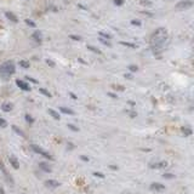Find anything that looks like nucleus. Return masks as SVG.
I'll list each match as a JSON object with an SVG mask.
<instances>
[{
	"mask_svg": "<svg viewBox=\"0 0 194 194\" xmlns=\"http://www.w3.org/2000/svg\"><path fill=\"white\" fill-rule=\"evenodd\" d=\"M31 148L33 149L35 153H38V154H40V155H43V157H44V158H46V159L54 160L52 155H51L49 152H46L45 149L41 148V147H39V146H36V144H31Z\"/></svg>",
	"mask_w": 194,
	"mask_h": 194,
	"instance_id": "nucleus-3",
	"label": "nucleus"
},
{
	"mask_svg": "<svg viewBox=\"0 0 194 194\" xmlns=\"http://www.w3.org/2000/svg\"><path fill=\"white\" fill-rule=\"evenodd\" d=\"M168 39H169V34L165 28L160 27L154 31V33L150 36V49L154 55H158L163 51L165 44L168 43Z\"/></svg>",
	"mask_w": 194,
	"mask_h": 194,
	"instance_id": "nucleus-1",
	"label": "nucleus"
},
{
	"mask_svg": "<svg viewBox=\"0 0 194 194\" xmlns=\"http://www.w3.org/2000/svg\"><path fill=\"white\" fill-rule=\"evenodd\" d=\"M16 72V66L15 62L12 59L5 61L1 66H0V77L4 80H9Z\"/></svg>",
	"mask_w": 194,
	"mask_h": 194,
	"instance_id": "nucleus-2",
	"label": "nucleus"
},
{
	"mask_svg": "<svg viewBox=\"0 0 194 194\" xmlns=\"http://www.w3.org/2000/svg\"><path fill=\"white\" fill-rule=\"evenodd\" d=\"M26 79L27 80H29V81H32V83H34V84H38V80H35V79H33V78H31V77H26Z\"/></svg>",
	"mask_w": 194,
	"mask_h": 194,
	"instance_id": "nucleus-34",
	"label": "nucleus"
},
{
	"mask_svg": "<svg viewBox=\"0 0 194 194\" xmlns=\"http://www.w3.org/2000/svg\"><path fill=\"white\" fill-rule=\"evenodd\" d=\"M24 22H26V24L27 26H29V27H32V28H35L36 27V24H35L32 20H29V18H27V20H24Z\"/></svg>",
	"mask_w": 194,
	"mask_h": 194,
	"instance_id": "nucleus-23",
	"label": "nucleus"
},
{
	"mask_svg": "<svg viewBox=\"0 0 194 194\" xmlns=\"http://www.w3.org/2000/svg\"><path fill=\"white\" fill-rule=\"evenodd\" d=\"M141 4L142 5H152V2L148 1V0H141Z\"/></svg>",
	"mask_w": 194,
	"mask_h": 194,
	"instance_id": "nucleus-35",
	"label": "nucleus"
},
{
	"mask_svg": "<svg viewBox=\"0 0 194 194\" xmlns=\"http://www.w3.org/2000/svg\"><path fill=\"white\" fill-rule=\"evenodd\" d=\"M127 69H129L131 73H135V72H137V70H138V67H137L136 64H130V66L127 67Z\"/></svg>",
	"mask_w": 194,
	"mask_h": 194,
	"instance_id": "nucleus-24",
	"label": "nucleus"
},
{
	"mask_svg": "<svg viewBox=\"0 0 194 194\" xmlns=\"http://www.w3.org/2000/svg\"><path fill=\"white\" fill-rule=\"evenodd\" d=\"M98 34H100V38H103V39H107V40H111V39H112V35L109 34V33L103 32V31H101Z\"/></svg>",
	"mask_w": 194,
	"mask_h": 194,
	"instance_id": "nucleus-19",
	"label": "nucleus"
},
{
	"mask_svg": "<svg viewBox=\"0 0 194 194\" xmlns=\"http://www.w3.org/2000/svg\"><path fill=\"white\" fill-rule=\"evenodd\" d=\"M69 38H70V39H73V40H75V41H80V40H81V36H79V35L70 34L69 35Z\"/></svg>",
	"mask_w": 194,
	"mask_h": 194,
	"instance_id": "nucleus-27",
	"label": "nucleus"
},
{
	"mask_svg": "<svg viewBox=\"0 0 194 194\" xmlns=\"http://www.w3.org/2000/svg\"><path fill=\"white\" fill-rule=\"evenodd\" d=\"M70 96H72V97H73L74 100H77V96H75V95H73V93H70Z\"/></svg>",
	"mask_w": 194,
	"mask_h": 194,
	"instance_id": "nucleus-42",
	"label": "nucleus"
},
{
	"mask_svg": "<svg viewBox=\"0 0 194 194\" xmlns=\"http://www.w3.org/2000/svg\"><path fill=\"white\" fill-rule=\"evenodd\" d=\"M24 119H26V121H27V123H29V124H33V123H34V118H33L32 115L26 114L24 115Z\"/></svg>",
	"mask_w": 194,
	"mask_h": 194,
	"instance_id": "nucleus-21",
	"label": "nucleus"
},
{
	"mask_svg": "<svg viewBox=\"0 0 194 194\" xmlns=\"http://www.w3.org/2000/svg\"><path fill=\"white\" fill-rule=\"evenodd\" d=\"M5 16H6V18L7 20H10V22H13V23H17L18 22V18H17V16L11 11H6L5 12Z\"/></svg>",
	"mask_w": 194,
	"mask_h": 194,
	"instance_id": "nucleus-10",
	"label": "nucleus"
},
{
	"mask_svg": "<svg viewBox=\"0 0 194 194\" xmlns=\"http://www.w3.org/2000/svg\"><path fill=\"white\" fill-rule=\"evenodd\" d=\"M98 40H100V41H101V43H102L103 45L108 46V47H111V46H112V43H111V41H109V40H107V39H103V38H100V39H98Z\"/></svg>",
	"mask_w": 194,
	"mask_h": 194,
	"instance_id": "nucleus-22",
	"label": "nucleus"
},
{
	"mask_svg": "<svg viewBox=\"0 0 194 194\" xmlns=\"http://www.w3.org/2000/svg\"><path fill=\"white\" fill-rule=\"evenodd\" d=\"M131 24L140 27V26H141V21H140V20H132V21H131Z\"/></svg>",
	"mask_w": 194,
	"mask_h": 194,
	"instance_id": "nucleus-31",
	"label": "nucleus"
},
{
	"mask_svg": "<svg viewBox=\"0 0 194 194\" xmlns=\"http://www.w3.org/2000/svg\"><path fill=\"white\" fill-rule=\"evenodd\" d=\"M120 44H121V45L129 46V47H132V49H135V47H136V45H135V44H130V43H125V41H121Z\"/></svg>",
	"mask_w": 194,
	"mask_h": 194,
	"instance_id": "nucleus-30",
	"label": "nucleus"
},
{
	"mask_svg": "<svg viewBox=\"0 0 194 194\" xmlns=\"http://www.w3.org/2000/svg\"><path fill=\"white\" fill-rule=\"evenodd\" d=\"M7 126V121L4 118H0V127H6Z\"/></svg>",
	"mask_w": 194,
	"mask_h": 194,
	"instance_id": "nucleus-26",
	"label": "nucleus"
},
{
	"mask_svg": "<svg viewBox=\"0 0 194 194\" xmlns=\"http://www.w3.org/2000/svg\"><path fill=\"white\" fill-rule=\"evenodd\" d=\"M39 168L43 170L44 172H51L52 171V169H51V166L47 164V163H44V161H41V163H39Z\"/></svg>",
	"mask_w": 194,
	"mask_h": 194,
	"instance_id": "nucleus-13",
	"label": "nucleus"
},
{
	"mask_svg": "<svg viewBox=\"0 0 194 194\" xmlns=\"http://www.w3.org/2000/svg\"><path fill=\"white\" fill-rule=\"evenodd\" d=\"M9 161H10V164H11L12 168L15 170H18L20 169V161H18V159L15 155H9Z\"/></svg>",
	"mask_w": 194,
	"mask_h": 194,
	"instance_id": "nucleus-8",
	"label": "nucleus"
},
{
	"mask_svg": "<svg viewBox=\"0 0 194 194\" xmlns=\"http://www.w3.org/2000/svg\"><path fill=\"white\" fill-rule=\"evenodd\" d=\"M45 186L54 189V188H57L59 186V183H58V181H55V180H47V181H45Z\"/></svg>",
	"mask_w": 194,
	"mask_h": 194,
	"instance_id": "nucleus-12",
	"label": "nucleus"
},
{
	"mask_svg": "<svg viewBox=\"0 0 194 194\" xmlns=\"http://www.w3.org/2000/svg\"><path fill=\"white\" fill-rule=\"evenodd\" d=\"M59 111H61V113H63V114L74 115V112H73L72 109H69V108H67V107H61V108H59Z\"/></svg>",
	"mask_w": 194,
	"mask_h": 194,
	"instance_id": "nucleus-15",
	"label": "nucleus"
},
{
	"mask_svg": "<svg viewBox=\"0 0 194 194\" xmlns=\"http://www.w3.org/2000/svg\"><path fill=\"white\" fill-rule=\"evenodd\" d=\"M166 166H168V163L166 161H158V163L149 164V168L150 169H165Z\"/></svg>",
	"mask_w": 194,
	"mask_h": 194,
	"instance_id": "nucleus-6",
	"label": "nucleus"
},
{
	"mask_svg": "<svg viewBox=\"0 0 194 194\" xmlns=\"http://www.w3.org/2000/svg\"><path fill=\"white\" fill-rule=\"evenodd\" d=\"M68 127L70 129V130H73V131H79V129H78L77 126L72 125V124H68Z\"/></svg>",
	"mask_w": 194,
	"mask_h": 194,
	"instance_id": "nucleus-33",
	"label": "nucleus"
},
{
	"mask_svg": "<svg viewBox=\"0 0 194 194\" xmlns=\"http://www.w3.org/2000/svg\"><path fill=\"white\" fill-rule=\"evenodd\" d=\"M181 131L183 132L184 136H189V135H192V129L188 127V126H183L182 129H181Z\"/></svg>",
	"mask_w": 194,
	"mask_h": 194,
	"instance_id": "nucleus-17",
	"label": "nucleus"
},
{
	"mask_svg": "<svg viewBox=\"0 0 194 194\" xmlns=\"http://www.w3.org/2000/svg\"><path fill=\"white\" fill-rule=\"evenodd\" d=\"M192 6H193V1L192 0H182V1L176 4V9L177 10H187V9L192 7Z\"/></svg>",
	"mask_w": 194,
	"mask_h": 194,
	"instance_id": "nucleus-4",
	"label": "nucleus"
},
{
	"mask_svg": "<svg viewBox=\"0 0 194 194\" xmlns=\"http://www.w3.org/2000/svg\"><path fill=\"white\" fill-rule=\"evenodd\" d=\"M93 175H95V176H97V177H101V178H103V177H104V175H102V173H100V172H95Z\"/></svg>",
	"mask_w": 194,
	"mask_h": 194,
	"instance_id": "nucleus-37",
	"label": "nucleus"
},
{
	"mask_svg": "<svg viewBox=\"0 0 194 194\" xmlns=\"http://www.w3.org/2000/svg\"><path fill=\"white\" fill-rule=\"evenodd\" d=\"M32 38H33V40L36 41L38 44H40V43L43 41V34H41L40 31H35L34 33L32 34Z\"/></svg>",
	"mask_w": 194,
	"mask_h": 194,
	"instance_id": "nucleus-9",
	"label": "nucleus"
},
{
	"mask_svg": "<svg viewBox=\"0 0 194 194\" xmlns=\"http://www.w3.org/2000/svg\"><path fill=\"white\" fill-rule=\"evenodd\" d=\"M16 85H17L21 90H23V91H31V86H29L26 81H23V80L17 79L16 80Z\"/></svg>",
	"mask_w": 194,
	"mask_h": 194,
	"instance_id": "nucleus-5",
	"label": "nucleus"
},
{
	"mask_svg": "<svg viewBox=\"0 0 194 194\" xmlns=\"http://www.w3.org/2000/svg\"><path fill=\"white\" fill-rule=\"evenodd\" d=\"M39 92H40V93H43V95L46 96V97H51V93L47 91L46 89H43V88H41V89H39Z\"/></svg>",
	"mask_w": 194,
	"mask_h": 194,
	"instance_id": "nucleus-25",
	"label": "nucleus"
},
{
	"mask_svg": "<svg viewBox=\"0 0 194 194\" xmlns=\"http://www.w3.org/2000/svg\"><path fill=\"white\" fill-rule=\"evenodd\" d=\"M12 130L17 134V135H20V136H22V137H26V135H24V132H23L22 130L20 129V127H17L16 125H12Z\"/></svg>",
	"mask_w": 194,
	"mask_h": 194,
	"instance_id": "nucleus-18",
	"label": "nucleus"
},
{
	"mask_svg": "<svg viewBox=\"0 0 194 194\" xmlns=\"http://www.w3.org/2000/svg\"><path fill=\"white\" fill-rule=\"evenodd\" d=\"M46 63H47L50 67H55V63H54L51 59H46Z\"/></svg>",
	"mask_w": 194,
	"mask_h": 194,
	"instance_id": "nucleus-36",
	"label": "nucleus"
},
{
	"mask_svg": "<svg viewBox=\"0 0 194 194\" xmlns=\"http://www.w3.org/2000/svg\"><path fill=\"white\" fill-rule=\"evenodd\" d=\"M47 112H49V114L51 115V116H52L54 119H56V120H59V114H58V113L56 112V111H55V109H51V108H49V111H47Z\"/></svg>",
	"mask_w": 194,
	"mask_h": 194,
	"instance_id": "nucleus-16",
	"label": "nucleus"
},
{
	"mask_svg": "<svg viewBox=\"0 0 194 194\" xmlns=\"http://www.w3.org/2000/svg\"><path fill=\"white\" fill-rule=\"evenodd\" d=\"M0 194H5L4 193V189H2V188H0Z\"/></svg>",
	"mask_w": 194,
	"mask_h": 194,
	"instance_id": "nucleus-43",
	"label": "nucleus"
},
{
	"mask_svg": "<svg viewBox=\"0 0 194 194\" xmlns=\"http://www.w3.org/2000/svg\"><path fill=\"white\" fill-rule=\"evenodd\" d=\"M88 49H89L90 51H92L93 54H98V55L102 54V51H101L100 49H97V47H95V46H92V45H88Z\"/></svg>",
	"mask_w": 194,
	"mask_h": 194,
	"instance_id": "nucleus-20",
	"label": "nucleus"
},
{
	"mask_svg": "<svg viewBox=\"0 0 194 194\" xmlns=\"http://www.w3.org/2000/svg\"><path fill=\"white\" fill-rule=\"evenodd\" d=\"M113 89H115V90H119V91H124V90H125V88H124V86H121V85H113Z\"/></svg>",
	"mask_w": 194,
	"mask_h": 194,
	"instance_id": "nucleus-28",
	"label": "nucleus"
},
{
	"mask_svg": "<svg viewBox=\"0 0 194 194\" xmlns=\"http://www.w3.org/2000/svg\"><path fill=\"white\" fill-rule=\"evenodd\" d=\"M108 96H111V97H113V98H116V95L112 93V92H108Z\"/></svg>",
	"mask_w": 194,
	"mask_h": 194,
	"instance_id": "nucleus-39",
	"label": "nucleus"
},
{
	"mask_svg": "<svg viewBox=\"0 0 194 194\" xmlns=\"http://www.w3.org/2000/svg\"><path fill=\"white\" fill-rule=\"evenodd\" d=\"M163 177L164 178H175V175H172V173H164Z\"/></svg>",
	"mask_w": 194,
	"mask_h": 194,
	"instance_id": "nucleus-32",
	"label": "nucleus"
},
{
	"mask_svg": "<svg viewBox=\"0 0 194 194\" xmlns=\"http://www.w3.org/2000/svg\"><path fill=\"white\" fill-rule=\"evenodd\" d=\"M1 109L4 111V112H6V113H9V112H11L12 109H13V104L10 102H5L1 104Z\"/></svg>",
	"mask_w": 194,
	"mask_h": 194,
	"instance_id": "nucleus-11",
	"label": "nucleus"
},
{
	"mask_svg": "<svg viewBox=\"0 0 194 194\" xmlns=\"http://www.w3.org/2000/svg\"><path fill=\"white\" fill-rule=\"evenodd\" d=\"M80 159L84 160V161H89V158H88V157H85V155H81V157H80Z\"/></svg>",
	"mask_w": 194,
	"mask_h": 194,
	"instance_id": "nucleus-38",
	"label": "nucleus"
},
{
	"mask_svg": "<svg viewBox=\"0 0 194 194\" xmlns=\"http://www.w3.org/2000/svg\"><path fill=\"white\" fill-rule=\"evenodd\" d=\"M125 78L126 79H132V75L131 74H125Z\"/></svg>",
	"mask_w": 194,
	"mask_h": 194,
	"instance_id": "nucleus-40",
	"label": "nucleus"
},
{
	"mask_svg": "<svg viewBox=\"0 0 194 194\" xmlns=\"http://www.w3.org/2000/svg\"><path fill=\"white\" fill-rule=\"evenodd\" d=\"M113 1H114V4L116 6H121L125 2V0H113Z\"/></svg>",
	"mask_w": 194,
	"mask_h": 194,
	"instance_id": "nucleus-29",
	"label": "nucleus"
},
{
	"mask_svg": "<svg viewBox=\"0 0 194 194\" xmlns=\"http://www.w3.org/2000/svg\"><path fill=\"white\" fill-rule=\"evenodd\" d=\"M18 64H20V67H22V68H24V69L31 67V63H29V61H27V59H21V61L18 62Z\"/></svg>",
	"mask_w": 194,
	"mask_h": 194,
	"instance_id": "nucleus-14",
	"label": "nucleus"
},
{
	"mask_svg": "<svg viewBox=\"0 0 194 194\" xmlns=\"http://www.w3.org/2000/svg\"><path fill=\"white\" fill-rule=\"evenodd\" d=\"M109 168H111V169H113V170H116V169H118V166H114V165H111Z\"/></svg>",
	"mask_w": 194,
	"mask_h": 194,
	"instance_id": "nucleus-41",
	"label": "nucleus"
},
{
	"mask_svg": "<svg viewBox=\"0 0 194 194\" xmlns=\"http://www.w3.org/2000/svg\"><path fill=\"white\" fill-rule=\"evenodd\" d=\"M150 191H154V192H163V191H165V186L164 184H161V183H152L150 184Z\"/></svg>",
	"mask_w": 194,
	"mask_h": 194,
	"instance_id": "nucleus-7",
	"label": "nucleus"
}]
</instances>
